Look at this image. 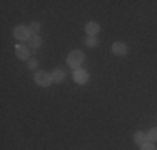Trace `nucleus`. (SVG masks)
Returning <instances> with one entry per match:
<instances>
[{
  "mask_svg": "<svg viewBox=\"0 0 157 150\" xmlns=\"http://www.w3.org/2000/svg\"><path fill=\"white\" fill-rule=\"evenodd\" d=\"M29 43H30V48H32V50H37V48L40 47V43H42V39H40V37L35 33V35H32L30 39H29Z\"/></svg>",
  "mask_w": 157,
  "mask_h": 150,
  "instance_id": "6e6552de",
  "label": "nucleus"
},
{
  "mask_svg": "<svg viewBox=\"0 0 157 150\" xmlns=\"http://www.w3.org/2000/svg\"><path fill=\"white\" fill-rule=\"evenodd\" d=\"M63 77H65V73H63L62 69H55V72L52 73V80L54 82H62Z\"/></svg>",
  "mask_w": 157,
  "mask_h": 150,
  "instance_id": "9d476101",
  "label": "nucleus"
},
{
  "mask_svg": "<svg viewBox=\"0 0 157 150\" xmlns=\"http://www.w3.org/2000/svg\"><path fill=\"white\" fill-rule=\"evenodd\" d=\"M85 45H87V47H95V45H97L95 37H87V40H85Z\"/></svg>",
  "mask_w": 157,
  "mask_h": 150,
  "instance_id": "f8f14e48",
  "label": "nucleus"
},
{
  "mask_svg": "<svg viewBox=\"0 0 157 150\" xmlns=\"http://www.w3.org/2000/svg\"><path fill=\"white\" fill-rule=\"evenodd\" d=\"M15 54H17V57L18 58H22V60H27L29 58V48L25 47V45H17L15 47Z\"/></svg>",
  "mask_w": 157,
  "mask_h": 150,
  "instance_id": "0eeeda50",
  "label": "nucleus"
},
{
  "mask_svg": "<svg viewBox=\"0 0 157 150\" xmlns=\"http://www.w3.org/2000/svg\"><path fill=\"white\" fill-rule=\"evenodd\" d=\"M29 69H37V60H29Z\"/></svg>",
  "mask_w": 157,
  "mask_h": 150,
  "instance_id": "2eb2a0df",
  "label": "nucleus"
},
{
  "mask_svg": "<svg viewBox=\"0 0 157 150\" xmlns=\"http://www.w3.org/2000/svg\"><path fill=\"white\" fill-rule=\"evenodd\" d=\"M82 62H84V52H80V50L70 52L69 57H67V63H69L70 67H74V69H78Z\"/></svg>",
  "mask_w": 157,
  "mask_h": 150,
  "instance_id": "f257e3e1",
  "label": "nucleus"
},
{
  "mask_svg": "<svg viewBox=\"0 0 157 150\" xmlns=\"http://www.w3.org/2000/svg\"><path fill=\"white\" fill-rule=\"evenodd\" d=\"M140 150H155L154 144H151V142H145L144 145H140Z\"/></svg>",
  "mask_w": 157,
  "mask_h": 150,
  "instance_id": "ddd939ff",
  "label": "nucleus"
},
{
  "mask_svg": "<svg viewBox=\"0 0 157 150\" xmlns=\"http://www.w3.org/2000/svg\"><path fill=\"white\" fill-rule=\"evenodd\" d=\"M35 82L40 85V87H48L52 84V75L47 73V72H37L35 73Z\"/></svg>",
  "mask_w": 157,
  "mask_h": 150,
  "instance_id": "f03ea898",
  "label": "nucleus"
},
{
  "mask_svg": "<svg viewBox=\"0 0 157 150\" xmlns=\"http://www.w3.org/2000/svg\"><path fill=\"white\" fill-rule=\"evenodd\" d=\"M112 52H114L115 55H125V54H127V47H125V43H122V42H115V43H112Z\"/></svg>",
  "mask_w": 157,
  "mask_h": 150,
  "instance_id": "423d86ee",
  "label": "nucleus"
},
{
  "mask_svg": "<svg viewBox=\"0 0 157 150\" xmlns=\"http://www.w3.org/2000/svg\"><path fill=\"white\" fill-rule=\"evenodd\" d=\"M134 142H136L137 145H144L145 142H147V137H145L144 132H136L134 133Z\"/></svg>",
  "mask_w": 157,
  "mask_h": 150,
  "instance_id": "1a4fd4ad",
  "label": "nucleus"
},
{
  "mask_svg": "<svg viewBox=\"0 0 157 150\" xmlns=\"http://www.w3.org/2000/svg\"><path fill=\"white\" fill-rule=\"evenodd\" d=\"M72 77H74V80H75L77 84H80V85L85 84V82L89 80V73L85 72V70H80V69H75V70H74V75H72Z\"/></svg>",
  "mask_w": 157,
  "mask_h": 150,
  "instance_id": "20e7f679",
  "label": "nucleus"
},
{
  "mask_svg": "<svg viewBox=\"0 0 157 150\" xmlns=\"http://www.w3.org/2000/svg\"><path fill=\"white\" fill-rule=\"evenodd\" d=\"M99 30H100V27L95 22H89V24L85 25V32L89 33V37H95L97 33H99Z\"/></svg>",
  "mask_w": 157,
  "mask_h": 150,
  "instance_id": "39448f33",
  "label": "nucleus"
},
{
  "mask_svg": "<svg viewBox=\"0 0 157 150\" xmlns=\"http://www.w3.org/2000/svg\"><path fill=\"white\" fill-rule=\"evenodd\" d=\"M39 28H40V25L37 24V22H33V24L30 25V32H37V30H39Z\"/></svg>",
  "mask_w": 157,
  "mask_h": 150,
  "instance_id": "4468645a",
  "label": "nucleus"
},
{
  "mask_svg": "<svg viewBox=\"0 0 157 150\" xmlns=\"http://www.w3.org/2000/svg\"><path fill=\"white\" fill-rule=\"evenodd\" d=\"M145 137H147V142H151V144L157 142V129H151L147 133H145Z\"/></svg>",
  "mask_w": 157,
  "mask_h": 150,
  "instance_id": "9b49d317",
  "label": "nucleus"
},
{
  "mask_svg": "<svg viewBox=\"0 0 157 150\" xmlns=\"http://www.w3.org/2000/svg\"><path fill=\"white\" fill-rule=\"evenodd\" d=\"M13 35H15V39H18V40H29V39L32 37L30 27H24V25H18V27L13 30Z\"/></svg>",
  "mask_w": 157,
  "mask_h": 150,
  "instance_id": "7ed1b4c3",
  "label": "nucleus"
}]
</instances>
